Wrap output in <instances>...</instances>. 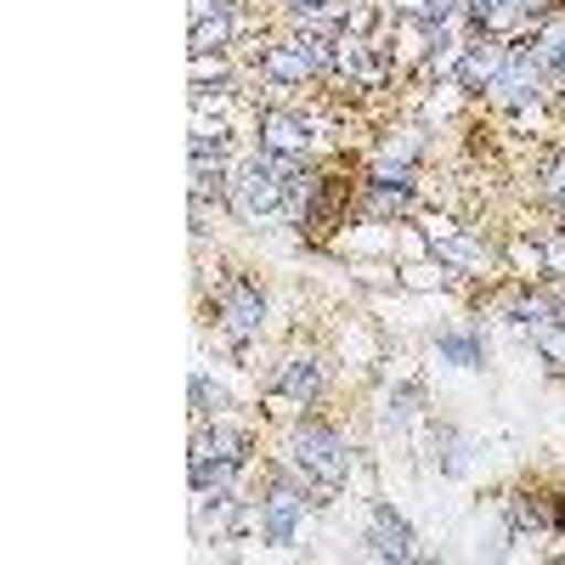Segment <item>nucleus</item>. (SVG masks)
I'll use <instances>...</instances> for the list:
<instances>
[{
  "instance_id": "5",
  "label": "nucleus",
  "mask_w": 565,
  "mask_h": 565,
  "mask_svg": "<svg viewBox=\"0 0 565 565\" xmlns=\"http://www.w3.org/2000/svg\"><path fill=\"white\" fill-rule=\"evenodd\" d=\"M362 543H367V554H373V559H413V554H418V537H413V526L402 521V514H396L391 503H373Z\"/></svg>"
},
{
  "instance_id": "1",
  "label": "nucleus",
  "mask_w": 565,
  "mask_h": 565,
  "mask_svg": "<svg viewBox=\"0 0 565 565\" xmlns=\"http://www.w3.org/2000/svg\"><path fill=\"white\" fill-rule=\"evenodd\" d=\"M277 458L300 476V487L317 498V509H322V503H334V498L345 492V481L356 476V447H351V436L340 430L334 418H322V413H300V418H289Z\"/></svg>"
},
{
  "instance_id": "2",
  "label": "nucleus",
  "mask_w": 565,
  "mask_h": 565,
  "mask_svg": "<svg viewBox=\"0 0 565 565\" xmlns=\"http://www.w3.org/2000/svg\"><path fill=\"white\" fill-rule=\"evenodd\" d=\"M204 311L215 322V340L226 351H249L260 334H266V317H271V300L260 289V277H249L244 266H226L215 271V282L204 289Z\"/></svg>"
},
{
  "instance_id": "3",
  "label": "nucleus",
  "mask_w": 565,
  "mask_h": 565,
  "mask_svg": "<svg viewBox=\"0 0 565 565\" xmlns=\"http://www.w3.org/2000/svg\"><path fill=\"white\" fill-rule=\"evenodd\" d=\"M266 407H277L282 418H300V413H317L322 396H328V351L311 345V340H295L289 351H282L266 373L260 385Z\"/></svg>"
},
{
  "instance_id": "7",
  "label": "nucleus",
  "mask_w": 565,
  "mask_h": 565,
  "mask_svg": "<svg viewBox=\"0 0 565 565\" xmlns=\"http://www.w3.org/2000/svg\"><path fill=\"white\" fill-rule=\"evenodd\" d=\"M226 413V391L210 380V367L199 362L193 367V424H210V418H221Z\"/></svg>"
},
{
  "instance_id": "8",
  "label": "nucleus",
  "mask_w": 565,
  "mask_h": 565,
  "mask_svg": "<svg viewBox=\"0 0 565 565\" xmlns=\"http://www.w3.org/2000/svg\"><path fill=\"white\" fill-rule=\"evenodd\" d=\"M537 193H543V204L565 221V148L548 153V159L537 164Z\"/></svg>"
},
{
  "instance_id": "4",
  "label": "nucleus",
  "mask_w": 565,
  "mask_h": 565,
  "mask_svg": "<svg viewBox=\"0 0 565 565\" xmlns=\"http://www.w3.org/2000/svg\"><path fill=\"white\" fill-rule=\"evenodd\" d=\"M232 215L249 226H289L282 215V159L266 148H244L232 159Z\"/></svg>"
},
{
  "instance_id": "6",
  "label": "nucleus",
  "mask_w": 565,
  "mask_h": 565,
  "mask_svg": "<svg viewBox=\"0 0 565 565\" xmlns=\"http://www.w3.org/2000/svg\"><path fill=\"white\" fill-rule=\"evenodd\" d=\"M436 356L463 367V373H481L487 367V340L476 334V328H447V334H436Z\"/></svg>"
}]
</instances>
